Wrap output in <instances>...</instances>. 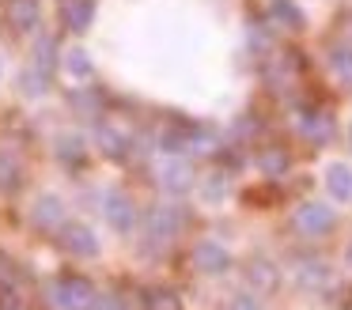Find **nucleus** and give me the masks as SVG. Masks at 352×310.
I'll return each mask as SVG.
<instances>
[{
    "mask_svg": "<svg viewBox=\"0 0 352 310\" xmlns=\"http://www.w3.org/2000/svg\"><path fill=\"white\" fill-rule=\"evenodd\" d=\"M50 302H54L57 310H91L95 287L87 284V280H80V276H65V280H57V284L50 287Z\"/></svg>",
    "mask_w": 352,
    "mask_h": 310,
    "instance_id": "f257e3e1",
    "label": "nucleus"
},
{
    "mask_svg": "<svg viewBox=\"0 0 352 310\" xmlns=\"http://www.w3.org/2000/svg\"><path fill=\"white\" fill-rule=\"evenodd\" d=\"M186 216L182 208H175V204H160V208L148 212V246H167L170 239H175L178 231H182Z\"/></svg>",
    "mask_w": 352,
    "mask_h": 310,
    "instance_id": "f03ea898",
    "label": "nucleus"
},
{
    "mask_svg": "<svg viewBox=\"0 0 352 310\" xmlns=\"http://www.w3.org/2000/svg\"><path fill=\"white\" fill-rule=\"evenodd\" d=\"M337 223V212L329 204H318V201H307L296 208V227L307 234V239H318V234H329Z\"/></svg>",
    "mask_w": 352,
    "mask_h": 310,
    "instance_id": "7ed1b4c3",
    "label": "nucleus"
},
{
    "mask_svg": "<svg viewBox=\"0 0 352 310\" xmlns=\"http://www.w3.org/2000/svg\"><path fill=\"white\" fill-rule=\"evenodd\" d=\"M193 269L205 272V276H223L231 269V250L216 239H201L193 246Z\"/></svg>",
    "mask_w": 352,
    "mask_h": 310,
    "instance_id": "20e7f679",
    "label": "nucleus"
},
{
    "mask_svg": "<svg viewBox=\"0 0 352 310\" xmlns=\"http://www.w3.org/2000/svg\"><path fill=\"white\" fill-rule=\"evenodd\" d=\"M193 181H197V174H193L190 159H182V155H170V159H163V163H160V186L167 189L170 197H182V193H190V189H193Z\"/></svg>",
    "mask_w": 352,
    "mask_h": 310,
    "instance_id": "39448f33",
    "label": "nucleus"
},
{
    "mask_svg": "<svg viewBox=\"0 0 352 310\" xmlns=\"http://www.w3.org/2000/svg\"><path fill=\"white\" fill-rule=\"evenodd\" d=\"M57 242L76 257H95L99 254V239H95V231L87 223H61L57 227Z\"/></svg>",
    "mask_w": 352,
    "mask_h": 310,
    "instance_id": "423d86ee",
    "label": "nucleus"
},
{
    "mask_svg": "<svg viewBox=\"0 0 352 310\" xmlns=\"http://www.w3.org/2000/svg\"><path fill=\"white\" fill-rule=\"evenodd\" d=\"M31 223L42 227V231H57L65 223V201L57 193H42L38 201L31 204Z\"/></svg>",
    "mask_w": 352,
    "mask_h": 310,
    "instance_id": "0eeeda50",
    "label": "nucleus"
},
{
    "mask_svg": "<svg viewBox=\"0 0 352 310\" xmlns=\"http://www.w3.org/2000/svg\"><path fill=\"white\" fill-rule=\"evenodd\" d=\"M61 19L72 34H84L95 19V0H61Z\"/></svg>",
    "mask_w": 352,
    "mask_h": 310,
    "instance_id": "6e6552de",
    "label": "nucleus"
},
{
    "mask_svg": "<svg viewBox=\"0 0 352 310\" xmlns=\"http://www.w3.org/2000/svg\"><path fill=\"white\" fill-rule=\"evenodd\" d=\"M107 219L114 231H133V223H137V208H133V201L125 193H110L107 197Z\"/></svg>",
    "mask_w": 352,
    "mask_h": 310,
    "instance_id": "1a4fd4ad",
    "label": "nucleus"
},
{
    "mask_svg": "<svg viewBox=\"0 0 352 310\" xmlns=\"http://www.w3.org/2000/svg\"><path fill=\"white\" fill-rule=\"evenodd\" d=\"M326 189L333 201H349L352 197V166L349 163H329L326 166Z\"/></svg>",
    "mask_w": 352,
    "mask_h": 310,
    "instance_id": "9d476101",
    "label": "nucleus"
},
{
    "mask_svg": "<svg viewBox=\"0 0 352 310\" xmlns=\"http://www.w3.org/2000/svg\"><path fill=\"white\" fill-rule=\"evenodd\" d=\"M296 284L299 287H326L329 284V265L322 261V257H307V261H299V269H296Z\"/></svg>",
    "mask_w": 352,
    "mask_h": 310,
    "instance_id": "9b49d317",
    "label": "nucleus"
},
{
    "mask_svg": "<svg viewBox=\"0 0 352 310\" xmlns=\"http://www.w3.org/2000/svg\"><path fill=\"white\" fill-rule=\"evenodd\" d=\"M246 280H250L258 291H273L276 280H280V272H276V265L269 261V257H250V265H246Z\"/></svg>",
    "mask_w": 352,
    "mask_h": 310,
    "instance_id": "f8f14e48",
    "label": "nucleus"
},
{
    "mask_svg": "<svg viewBox=\"0 0 352 310\" xmlns=\"http://www.w3.org/2000/svg\"><path fill=\"white\" fill-rule=\"evenodd\" d=\"M299 133H303L307 140L322 144V140H329V133H333V121H329L322 110H303L299 113Z\"/></svg>",
    "mask_w": 352,
    "mask_h": 310,
    "instance_id": "ddd939ff",
    "label": "nucleus"
},
{
    "mask_svg": "<svg viewBox=\"0 0 352 310\" xmlns=\"http://www.w3.org/2000/svg\"><path fill=\"white\" fill-rule=\"evenodd\" d=\"M269 19H273V27L303 30V12H299L296 0H273V4H269Z\"/></svg>",
    "mask_w": 352,
    "mask_h": 310,
    "instance_id": "4468645a",
    "label": "nucleus"
},
{
    "mask_svg": "<svg viewBox=\"0 0 352 310\" xmlns=\"http://www.w3.org/2000/svg\"><path fill=\"white\" fill-rule=\"evenodd\" d=\"M46 91H50V72H42L38 65H27L23 72H19V95L42 98Z\"/></svg>",
    "mask_w": 352,
    "mask_h": 310,
    "instance_id": "2eb2a0df",
    "label": "nucleus"
},
{
    "mask_svg": "<svg viewBox=\"0 0 352 310\" xmlns=\"http://www.w3.org/2000/svg\"><path fill=\"white\" fill-rule=\"evenodd\" d=\"M8 19H12L16 30H34L38 27V0H12Z\"/></svg>",
    "mask_w": 352,
    "mask_h": 310,
    "instance_id": "dca6fc26",
    "label": "nucleus"
},
{
    "mask_svg": "<svg viewBox=\"0 0 352 310\" xmlns=\"http://www.w3.org/2000/svg\"><path fill=\"white\" fill-rule=\"evenodd\" d=\"M95 140H99V148H102V155H107V159H125V151H129V140H125L118 129H110V125L95 129Z\"/></svg>",
    "mask_w": 352,
    "mask_h": 310,
    "instance_id": "f3484780",
    "label": "nucleus"
},
{
    "mask_svg": "<svg viewBox=\"0 0 352 310\" xmlns=\"http://www.w3.org/2000/svg\"><path fill=\"white\" fill-rule=\"evenodd\" d=\"M31 57H34L31 65H38L42 72H54L61 53H57V42H54L50 34H38V38H34V53H31Z\"/></svg>",
    "mask_w": 352,
    "mask_h": 310,
    "instance_id": "a211bd4d",
    "label": "nucleus"
},
{
    "mask_svg": "<svg viewBox=\"0 0 352 310\" xmlns=\"http://www.w3.org/2000/svg\"><path fill=\"white\" fill-rule=\"evenodd\" d=\"M84 155H87V148H84V136H76V133H65V136H57V159L61 163H84Z\"/></svg>",
    "mask_w": 352,
    "mask_h": 310,
    "instance_id": "6ab92c4d",
    "label": "nucleus"
},
{
    "mask_svg": "<svg viewBox=\"0 0 352 310\" xmlns=\"http://www.w3.org/2000/svg\"><path fill=\"white\" fill-rule=\"evenodd\" d=\"M65 72L76 76V80H91V53L72 45V49L65 53Z\"/></svg>",
    "mask_w": 352,
    "mask_h": 310,
    "instance_id": "aec40b11",
    "label": "nucleus"
},
{
    "mask_svg": "<svg viewBox=\"0 0 352 310\" xmlns=\"http://www.w3.org/2000/svg\"><path fill=\"white\" fill-rule=\"evenodd\" d=\"M19 178H23V170H19V163L8 155V151H0V189H4V193H12V189H19Z\"/></svg>",
    "mask_w": 352,
    "mask_h": 310,
    "instance_id": "412c9836",
    "label": "nucleus"
},
{
    "mask_svg": "<svg viewBox=\"0 0 352 310\" xmlns=\"http://www.w3.org/2000/svg\"><path fill=\"white\" fill-rule=\"evenodd\" d=\"M329 68H333L337 80L352 83V45H337V49L329 53Z\"/></svg>",
    "mask_w": 352,
    "mask_h": 310,
    "instance_id": "4be33fe9",
    "label": "nucleus"
},
{
    "mask_svg": "<svg viewBox=\"0 0 352 310\" xmlns=\"http://www.w3.org/2000/svg\"><path fill=\"white\" fill-rule=\"evenodd\" d=\"M201 197H205V201H223V197H228V174L223 170L208 174V178L201 181Z\"/></svg>",
    "mask_w": 352,
    "mask_h": 310,
    "instance_id": "5701e85b",
    "label": "nucleus"
},
{
    "mask_svg": "<svg viewBox=\"0 0 352 310\" xmlns=\"http://www.w3.org/2000/svg\"><path fill=\"white\" fill-rule=\"evenodd\" d=\"M160 144H163V151H167V155H182V151L193 144V133H182V129H167V133L160 136Z\"/></svg>",
    "mask_w": 352,
    "mask_h": 310,
    "instance_id": "b1692460",
    "label": "nucleus"
},
{
    "mask_svg": "<svg viewBox=\"0 0 352 310\" xmlns=\"http://www.w3.org/2000/svg\"><path fill=\"white\" fill-rule=\"evenodd\" d=\"M258 163H261V170H265L269 178H276V174H284V170H288V155H284L280 148L261 151V159H258Z\"/></svg>",
    "mask_w": 352,
    "mask_h": 310,
    "instance_id": "393cba45",
    "label": "nucleus"
},
{
    "mask_svg": "<svg viewBox=\"0 0 352 310\" xmlns=\"http://www.w3.org/2000/svg\"><path fill=\"white\" fill-rule=\"evenodd\" d=\"M228 310H261V302H258V295H250V291H239L235 299H231V307Z\"/></svg>",
    "mask_w": 352,
    "mask_h": 310,
    "instance_id": "a878e982",
    "label": "nucleus"
},
{
    "mask_svg": "<svg viewBox=\"0 0 352 310\" xmlns=\"http://www.w3.org/2000/svg\"><path fill=\"white\" fill-rule=\"evenodd\" d=\"M148 310H182V302L175 299V295H152V302H148Z\"/></svg>",
    "mask_w": 352,
    "mask_h": 310,
    "instance_id": "bb28decb",
    "label": "nucleus"
},
{
    "mask_svg": "<svg viewBox=\"0 0 352 310\" xmlns=\"http://www.w3.org/2000/svg\"><path fill=\"white\" fill-rule=\"evenodd\" d=\"M91 310H125V299L122 295H99V299L91 302Z\"/></svg>",
    "mask_w": 352,
    "mask_h": 310,
    "instance_id": "cd10ccee",
    "label": "nucleus"
},
{
    "mask_svg": "<svg viewBox=\"0 0 352 310\" xmlns=\"http://www.w3.org/2000/svg\"><path fill=\"white\" fill-rule=\"evenodd\" d=\"M72 106H80L87 118H91V113L99 118V98H95V95H72Z\"/></svg>",
    "mask_w": 352,
    "mask_h": 310,
    "instance_id": "c85d7f7f",
    "label": "nucleus"
},
{
    "mask_svg": "<svg viewBox=\"0 0 352 310\" xmlns=\"http://www.w3.org/2000/svg\"><path fill=\"white\" fill-rule=\"evenodd\" d=\"M0 310H27V299L19 291H4L0 295Z\"/></svg>",
    "mask_w": 352,
    "mask_h": 310,
    "instance_id": "c756f323",
    "label": "nucleus"
},
{
    "mask_svg": "<svg viewBox=\"0 0 352 310\" xmlns=\"http://www.w3.org/2000/svg\"><path fill=\"white\" fill-rule=\"evenodd\" d=\"M344 265L352 269V242H349V250H344Z\"/></svg>",
    "mask_w": 352,
    "mask_h": 310,
    "instance_id": "7c9ffc66",
    "label": "nucleus"
},
{
    "mask_svg": "<svg viewBox=\"0 0 352 310\" xmlns=\"http://www.w3.org/2000/svg\"><path fill=\"white\" fill-rule=\"evenodd\" d=\"M349 148H352V121H349Z\"/></svg>",
    "mask_w": 352,
    "mask_h": 310,
    "instance_id": "2f4dec72",
    "label": "nucleus"
},
{
    "mask_svg": "<svg viewBox=\"0 0 352 310\" xmlns=\"http://www.w3.org/2000/svg\"><path fill=\"white\" fill-rule=\"evenodd\" d=\"M0 76H4V57H0Z\"/></svg>",
    "mask_w": 352,
    "mask_h": 310,
    "instance_id": "473e14b6",
    "label": "nucleus"
}]
</instances>
